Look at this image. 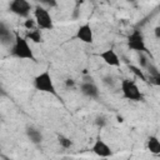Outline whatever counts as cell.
<instances>
[{"label":"cell","mask_w":160,"mask_h":160,"mask_svg":"<svg viewBox=\"0 0 160 160\" xmlns=\"http://www.w3.org/2000/svg\"><path fill=\"white\" fill-rule=\"evenodd\" d=\"M11 55L18 59L35 61V55H34V51H32L29 41L26 40L25 36H21L19 34H15L14 44L11 48Z\"/></svg>","instance_id":"obj_1"},{"label":"cell","mask_w":160,"mask_h":160,"mask_svg":"<svg viewBox=\"0 0 160 160\" xmlns=\"http://www.w3.org/2000/svg\"><path fill=\"white\" fill-rule=\"evenodd\" d=\"M34 88L40 91V92H45V94H50L54 96H58V91H56V86L54 84L51 72L49 70H44L41 72H39L35 78H34Z\"/></svg>","instance_id":"obj_2"},{"label":"cell","mask_w":160,"mask_h":160,"mask_svg":"<svg viewBox=\"0 0 160 160\" xmlns=\"http://www.w3.org/2000/svg\"><path fill=\"white\" fill-rule=\"evenodd\" d=\"M120 90H121L122 98L129 101H142L144 100V95L134 80L122 79L120 82Z\"/></svg>","instance_id":"obj_3"},{"label":"cell","mask_w":160,"mask_h":160,"mask_svg":"<svg viewBox=\"0 0 160 160\" xmlns=\"http://www.w3.org/2000/svg\"><path fill=\"white\" fill-rule=\"evenodd\" d=\"M126 42H128V48L130 50L136 51V52H141V54H145V55H151L150 50L148 49V46L145 44V38H144V35L140 30H138V29L132 30L128 35Z\"/></svg>","instance_id":"obj_4"},{"label":"cell","mask_w":160,"mask_h":160,"mask_svg":"<svg viewBox=\"0 0 160 160\" xmlns=\"http://www.w3.org/2000/svg\"><path fill=\"white\" fill-rule=\"evenodd\" d=\"M32 14H34V20L36 22V26L38 29L41 31V30H52L54 29V21H52V18L49 12V10L41 5H38L34 10H32Z\"/></svg>","instance_id":"obj_5"},{"label":"cell","mask_w":160,"mask_h":160,"mask_svg":"<svg viewBox=\"0 0 160 160\" xmlns=\"http://www.w3.org/2000/svg\"><path fill=\"white\" fill-rule=\"evenodd\" d=\"M9 9L12 14L28 19L31 11V4L26 0H12L9 4Z\"/></svg>","instance_id":"obj_6"},{"label":"cell","mask_w":160,"mask_h":160,"mask_svg":"<svg viewBox=\"0 0 160 160\" xmlns=\"http://www.w3.org/2000/svg\"><path fill=\"white\" fill-rule=\"evenodd\" d=\"M91 151L99 156V158H110L112 155V150L111 146L101 138H96V140L94 141L92 146H91Z\"/></svg>","instance_id":"obj_7"},{"label":"cell","mask_w":160,"mask_h":160,"mask_svg":"<svg viewBox=\"0 0 160 160\" xmlns=\"http://www.w3.org/2000/svg\"><path fill=\"white\" fill-rule=\"evenodd\" d=\"M75 38L84 44H92L94 42V31H92L90 22H85V24L80 25L76 30Z\"/></svg>","instance_id":"obj_8"},{"label":"cell","mask_w":160,"mask_h":160,"mask_svg":"<svg viewBox=\"0 0 160 160\" xmlns=\"http://www.w3.org/2000/svg\"><path fill=\"white\" fill-rule=\"evenodd\" d=\"M100 59L109 66H115V68H119L121 65V61H120V58L119 55L116 54V51L114 49H105L104 51H101L99 54Z\"/></svg>","instance_id":"obj_9"},{"label":"cell","mask_w":160,"mask_h":160,"mask_svg":"<svg viewBox=\"0 0 160 160\" xmlns=\"http://www.w3.org/2000/svg\"><path fill=\"white\" fill-rule=\"evenodd\" d=\"M80 91L90 99H96L99 96V88L92 81H84L80 85Z\"/></svg>","instance_id":"obj_10"},{"label":"cell","mask_w":160,"mask_h":160,"mask_svg":"<svg viewBox=\"0 0 160 160\" xmlns=\"http://www.w3.org/2000/svg\"><path fill=\"white\" fill-rule=\"evenodd\" d=\"M146 148L151 154L159 155L160 154V141H159L158 136H154V135L149 136L146 140Z\"/></svg>","instance_id":"obj_11"},{"label":"cell","mask_w":160,"mask_h":160,"mask_svg":"<svg viewBox=\"0 0 160 160\" xmlns=\"http://www.w3.org/2000/svg\"><path fill=\"white\" fill-rule=\"evenodd\" d=\"M25 38H26L28 41L30 40V41H32L35 44H39V42L42 41V35H41V31L39 29H34V30L28 31L26 35H25Z\"/></svg>","instance_id":"obj_12"},{"label":"cell","mask_w":160,"mask_h":160,"mask_svg":"<svg viewBox=\"0 0 160 160\" xmlns=\"http://www.w3.org/2000/svg\"><path fill=\"white\" fill-rule=\"evenodd\" d=\"M28 136H29L30 141L34 142V144H40L41 140H42L41 132L39 130H36V129H29L28 130Z\"/></svg>","instance_id":"obj_13"},{"label":"cell","mask_w":160,"mask_h":160,"mask_svg":"<svg viewBox=\"0 0 160 160\" xmlns=\"http://www.w3.org/2000/svg\"><path fill=\"white\" fill-rule=\"evenodd\" d=\"M58 142H59V145H60L62 149H69V148L72 146V141H71L68 136L61 135V134L58 135Z\"/></svg>","instance_id":"obj_14"},{"label":"cell","mask_w":160,"mask_h":160,"mask_svg":"<svg viewBox=\"0 0 160 160\" xmlns=\"http://www.w3.org/2000/svg\"><path fill=\"white\" fill-rule=\"evenodd\" d=\"M129 69H130V71L136 76V78H139V79H141L142 81H146L148 79H146V76L142 74V71H141V69L140 68H138V66H134V65H130L129 66Z\"/></svg>","instance_id":"obj_15"},{"label":"cell","mask_w":160,"mask_h":160,"mask_svg":"<svg viewBox=\"0 0 160 160\" xmlns=\"http://www.w3.org/2000/svg\"><path fill=\"white\" fill-rule=\"evenodd\" d=\"M10 38V30L6 28L4 22H0V39L1 40H9Z\"/></svg>","instance_id":"obj_16"},{"label":"cell","mask_w":160,"mask_h":160,"mask_svg":"<svg viewBox=\"0 0 160 160\" xmlns=\"http://www.w3.org/2000/svg\"><path fill=\"white\" fill-rule=\"evenodd\" d=\"M24 28H25L28 31H30V30H34V29H38L35 20H34V19H31V18H28V19L24 21Z\"/></svg>","instance_id":"obj_17"},{"label":"cell","mask_w":160,"mask_h":160,"mask_svg":"<svg viewBox=\"0 0 160 160\" xmlns=\"http://www.w3.org/2000/svg\"><path fill=\"white\" fill-rule=\"evenodd\" d=\"M139 62H140V68H148L149 66V62L146 60V55L145 54L139 52Z\"/></svg>","instance_id":"obj_18"},{"label":"cell","mask_w":160,"mask_h":160,"mask_svg":"<svg viewBox=\"0 0 160 160\" xmlns=\"http://www.w3.org/2000/svg\"><path fill=\"white\" fill-rule=\"evenodd\" d=\"M65 85H66L68 88L74 86V85H75V81H74L72 79H66V80H65Z\"/></svg>","instance_id":"obj_19"},{"label":"cell","mask_w":160,"mask_h":160,"mask_svg":"<svg viewBox=\"0 0 160 160\" xmlns=\"http://www.w3.org/2000/svg\"><path fill=\"white\" fill-rule=\"evenodd\" d=\"M154 32H155V38H156V39H160V28H159V26H156V28L154 29Z\"/></svg>","instance_id":"obj_20"}]
</instances>
